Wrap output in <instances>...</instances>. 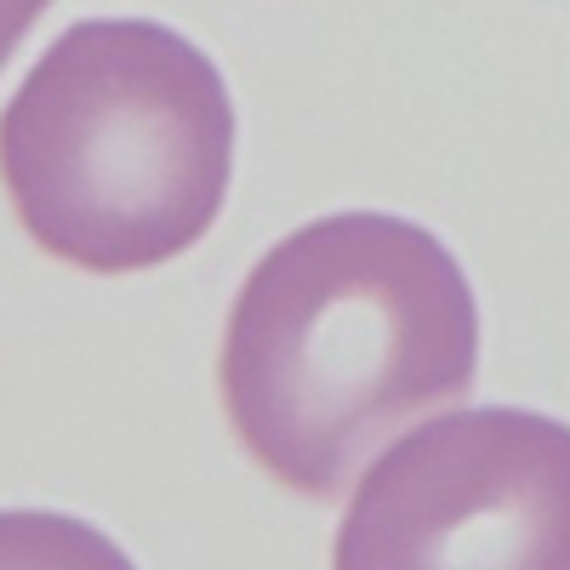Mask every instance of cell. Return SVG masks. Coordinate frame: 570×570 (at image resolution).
Masks as SVG:
<instances>
[{"instance_id":"277c9868","label":"cell","mask_w":570,"mask_h":570,"mask_svg":"<svg viewBox=\"0 0 570 570\" xmlns=\"http://www.w3.org/2000/svg\"><path fill=\"white\" fill-rule=\"evenodd\" d=\"M0 570H137L115 537L75 513L0 508Z\"/></svg>"},{"instance_id":"7a4b0ae2","label":"cell","mask_w":570,"mask_h":570,"mask_svg":"<svg viewBox=\"0 0 570 570\" xmlns=\"http://www.w3.org/2000/svg\"><path fill=\"white\" fill-rule=\"evenodd\" d=\"M223 69L155 18L69 23L0 109V183L40 252L91 274L183 257L223 212Z\"/></svg>"},{"instance_id":"3957f363","label":"cell","mask_w":570,"mask_h":570,"mask_svg":"<svg viewBox=\"0 0 570 570\" xmlns=\"http://www.w3.org/2000/svg\"><path fill=\"white\" fill-rule=\"evenodd\" d=\"M331 570H570V422L480 405L376 451Z\"/></svg>"},{"instance_id":"6da1fadb","label":"cell","mask_w":570,"mask_h":570,"mask_svg":"<svg viewBox=\"0 0 570 570\" xmlns=\"http://www.w3.org/2000/svg\"><path fill=\"white\" fill-rule=\"evenodd\" d=\"M480 297L434 228L394 212L314 217L246 274L217 389L240 445L314 502H337L416 416L468 400Z\"/></svg>"},{"instance_id":"5b68a950","label":"cell","mask_w":570,"mask_h":570,"mask_svg":"<svg viewBox=\"0 0 570 570\" xmlns=\"http://www.w3.org/2000/svg\"><path fill=\"white\" fill-rule=\"evenodd\" d=\"M46 7H52V0H0V69L12 63V52L23 46V35L40 23Z\"/></svg>"}]
</instances>
